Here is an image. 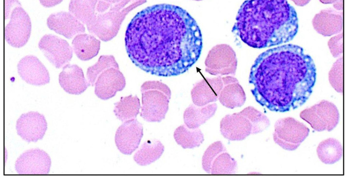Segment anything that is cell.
<instances>
[{
    "instance_id": "13",
    "label": "cell",
    "mask_w": 348,
    "mask_h": 179,
    "mask_svg": "<svg viewBox=\"0 0 348 179\" xmlns=\"http://www.w3.org/2000/svg\"><path fill=\"white\" fill-rule=\"evenodd\" d=\"M17 134L28 143L42 140L47 129L43 114L31 111L22 114L16 122Z\"/></svg>"
},
{
    "instance_id": "7",
    "label": "cell",
    "mask_w": 348,
    "mask_h": 179,
    "mask_svg": "<svg viewBox=\"0 0 348 179\" xmlns=\"http://www.w3.org/2000/svg\"><path fill=\"white\" fill-rule=\"evenodd\" d=\"M300 117L316 131H330L338 124L340 115L335 104L323 100L301 111Z\"/></svg>"
},
{
    "instance_id": "31",
    "label": "cell",
    "mask_w": 348,
    "mask_h": 179,
    "mask_svg": "<svg viewBox=\"0 0 348 179\" xmlns=\"http://www.w3.org/2000/svg\"><path fill=\"white\" fill-rule=\"evenodd\" d=\"M240 113L251 121L252 124V134L261 132L270 126L269 118L252 106L246 107Z\"/></svg>"
},
{
    "instance_id": "20",
    "label": "cell",
    "mask_w": 348,
    "mask_h": 179,
    "mask_svg": "<svg viewBox=\"0 0 348 179\" xmlns=\"http://www.w3.org/2000/svg\"><path fill=\"white\" fill-rule=\"evenodd\" d=\"M315 30L324 36H329L341 32L343 28V17L331 9L321 10L312 19Z\"/></svg>"
},
{
    "instance_id": "10",
    "label": "cell",
    "mask_w": 348,
    "mask_h": 179,
    "mask_svg": "<svg viewBox=\"0 0 348 179\" xmlns=\"http://www.w3.org/2000/svg\"><path fill=\"white\" fill-rule=\"evenodd\" d=\"M38 46L45 57L56 68L69 63L73 57V49L68 42L56 35L45 34L40 39Z\"/></svg>"
},
{
    "instance_id": "2",
    "label": "cell",
    "mask_w": 348,
    "mask_h": 179,
    "mask_svg": "<svg viewBox=\"0 0 348 179\" xmlns=\"http://www.w3.org/2000/svg\"><path fill=\"white\" fill-rule=\"evenodd\" d=\"M316 76L311 57L301 47L287 44L261 53L252 66L249 82L257 103L271 111L283 113L306 102Z\"/></svg>"
},
{
    "instance_id": "39",
    "label": "cell",
    "mask_w": 348,
    "mask_h": 179,
    "mask_svg": "<svg viewBox=\"0 0 348 179\" xmlns=\"http://www.w3.org/2000/svg\"><path fill=\"white\" fill-rule=\"evenodd\" d=\"M339 0H319V1L324 4L334 3Z\"/></svg>"
},
{
    "instance_id": "9",
    "label": "cell",
    "mask_w": 348,
    "mask_h": 179,
    "mask_svg": "<svg viewBox=\"0 0 348 179\" xmlns=\"http://www.w3.org/2000/svg\"><path fill=\"white\" fill-rule=\"evenodd\" d=\"M31 28L28 14L21 5L17 6L12 10L10 21L5 26V40L13 47L21 48L28 42Z\"/></svg>"
},
{
    "instance_id": "27",
    "label": "cell",
    "mask_w": 348,
    "mask_h": 179,
    "mask_svg": "<svg viewBox=\"0 0 348 179\" xmlns=\"http://www.w3.org/2000/svg\"><path fill=\"white\" fill-rule=\"evenodd\" d=\"M316 152L319 159L322 163L331 164L341 159L343 155V148L339 141L330 138L319 143Z\"/></svg>"
},
{
    "instance_id": "1",
    "label": "cell",
    "mask_w": 348,
    "mask_h": 179,
    "mask_svg": "<svg viewBox=\"0 0 348 179\" xmlns=\"http://www.w3.org/2000/svg\"><path fill=\"white\" fill-rule=\"evenodd\" d=\"M125 43L136 66L161 77L186 72L202 49L201 32L195 19L182 7L166 3L137 13L127 27Z\"/></svg>"
},
{
    "instance_id": "5",
    "label": "cell",
    "mask_w": 348,
    "mask_h": 179,
    "mask_svg": "<svg viewBox=\"0 0 348 179\" xmlns=\"http://www.w3.org/2000/svg\"><path fill=\"white\" fill-rule=\"evenodd\" d=\"M142 93L140 116L149 122H160L165 118L169 108L171 92L165 84L156 81L144 82Z\"/></svg>"
},
{
    "instance_id": "12",
    "label": "cell",
    "mask_w": 348,
    "mask_h": 179,
    "mask_svg": "<svg viewBox=\"0 0 348 179\" xmlns=\"http://www.w3.org/2000/svg\"><path fill=\"white\" fill-rule=\"evenodd\" d=\"M143 136L142 124L137 119L127 120L117 129L115 145L122 154L130 155L138 148Z\"/></svg>"
},
{
    "instance_id": "41",
    "label": "cell",
    "mask_w": 348,
    "mask_h": 179,
    "mask_svg": "<svg viewBox=\"0 0 348 179\" xmlns=\"http://www.w3.org/2000/svg\"><path fill=\"white\" fill-rule=\"evenodd\" d=\"M196 0V1H201V0Z\"/></svg>"
},
{
    "instance_id": "29",
    "label": "cell",
    "mask_w": 348,
    "mask_h": 179,
    "mask_svg": "<svg viewBox=\"0 0 348 179\" xmlns=\"http://www.w3.org/2000/svg\"><path fill=\"white\" fill-rule=\"evenodd\" d=\"M237 163L226 151L219 154L212 162L211 174H233L236 173Z\"/></svg>"
},
{
    "instance_id": "17",
    "label": "cell",
    "mask_w": 348,
    "mask_h": 179,
    "mask_svg": "<svg viewBox=\"0 0 348 179\" xmlns=\"http://www.w3.org/2000/svg\"><path fill=\"white\" fill-rule=\"evenodd\" d=\"M224 85L220 76L213 78H205L197 82L191 91L193 104L203 106L216 101Z\"/></svg>"
},
{
    "instance_id": "37",
    "label": "cell",
    "mask_w": 348,
    "mask_h": 179,
    "mask_svg": "<svg viewBox=\"0 0 348 179\" xmlns=\"http://www.w3.org/2000/svg\"><path fill=\"white\" fill-rule=\"evenodd\" d=\"M296 5L299 6H303L307 4L311 0H291Z\"/></svg>"
},
{
    "instance_id": "36",
    "label": "cell",
    "mask_w": 348,
    "mask_h": 179,
    "mask_svg": "<svg viewBox=\"0 0 348 179\" xmlns=\"http://www.w3.org/2000/svg\"><path fill=\"white\" fill-rule=\"evenodd\" d=\"M41 4L47 8L54 7L60 3L63 0H39Z\"/></svg>"
},
{
    "instance_id": "33",
    "label": "cell",
    "mask_w": 348,
    "mask_h": 179,
    "mask_svg": "<svg viewBox=\"0 0 348 179\" xmlns=\"http://www.w3.org/2000/svg\"><path fill=\"white\" fill-rule=\"evenodd\" d=\"M330 83L337 92H343V58L340 57L333 65L329 73Z\"/></svg>"
},
{
    "instance_id": "8",
    "label": "cell",
    "mask_w": 348,
    "mask_h": 179,
    "mask_svg": "<svg viewBox=\"0 0 348 179\" xmlns=\"http://www.w3.org/2000/svg\"><path fill=\"white\" fill-rule=\"evenodd\" d=\"M204 64L205 71L212 75H235L237 59L231 47L227 44H219L210 50Z\"/></svg>"
},
{
    "instance_id": "35",
    "label": "cell",
    "mask_w": 348,
    "mask_h": 179,
    "mask_svg": "<svg viewBox=\"0 0 348 179\" xmlns=\"http://www.w3.org/2000/svg\"><path fill=\"white\" fill-rule=\"evenodd\" d=\"M14 4L21 5L18 0H5V19L8 18L11 8Z\"/></svg>"
},
{
    "instance_id": "26",
    "label": "cell",
    "mask_w": 348,
    "mask_h": 179,
    "mask_svg": "<svg viewBox=\"0 0 348 179\" xmlns=\"http://www.w3.org/2000/svg\"><path fill=\"white\" fill-rule=\"evenodd\" d=\"M113 112L122 122L136 118L141 108L140 99L136 95L122 97L119 101L114 103Z\"/></svg>"
},
{
    "instance_id": "19",
    "label": "cell",
    "mask_w": 348,
    "mask_h": 179,
    "mask_svg": "<svg viewBox=\"0 0 348 179\" xmlns=\"http://www.w3.org/2000/svg\"><path fill=\"white\" fill-rule=\"evenodd\" d=\"M60 86L67 93L80 95L90 86L81 67L76 65L67 64L59 75Z\"/></svg>"
},
{
    "instance_id": "24",
    "label": "cell",
    "mask_w": 348,
    "mask_h": 179,
    "mask_svg": "<svg viewBox=\"0 0 348 179\" xmlns=\"http://www.w3.org/2000/svg\"><path fill=\"white\" fill-rule=\"evenodd\" d=\"M164 150L165 147L160 141L148 140L135 153L133 160L138 165L146 166L159 159Z\"/></svg>"
},
{
    "instance_id": "6",
    "label": "cell",
    "mask_w": 348,
    "mask_h": 179,
    "mask_svg": "<svg viewBox=\"0 0 348 179\" xmlns=\"http://www.w3.org/2000/svg\"><path fill=\"white\" fill-rule=\"evenodd\" d=\"M309 129L293 117L278 119L275 124L273 139L282 148L295 150L308 137Z\"/></svg>"
},
{
    "instance_id": "15",
    "label": "cell",
    "mask_w": 348,
    "mask_h": 179,
    "mask_svg": "<svg viewBox=\"0 0 348 179\" xmlns=\"http://www.w3.org/2000/svg\"><path fill=\"white\" fill-rule=\"evenodd\" d=\"M21 78L28 84L40 86L50 82L49 72L44 65L34 55L22 58L17 65Z\"/></svg>"
},
{
    "instance_id": "14",
    "label": "cell",
    "mask_w": 348,
    "mask_h": 179,
    "mask_svg": "<svg viewBox=\"0 0 348 179\" xmlns=\"http://www.w3.org/2000/svg\"><path fill=\"white\" fill-rule=\"evenodd\" d=\"M126 80L119 68L110 67L105 70L97 77L95 82V95L102 100L114 97L126 86Z\"/></svg>"
},
{
    "instance_id": "40",
    "label": "cell",
    "mask_w": 348,
    "mask_h": 179,
    "mask_svg": "<svg viewBox=\"0 0 348 179\" xmlns=\"http://www.w3.org/2000/svg\"><path fill=\"white\" fill-rule=\"evenodd\" d=\"M103 1H105L106 2L110 3L111 4H115L117 3H118L120 1H121L123 0H102Z\"/></svg>"
},
{
    "instance_id": "32",
    "label": "cell",
    "mask_w": 348,
    "mask_h": 179,
    "mask_svg": "<svg viewBox=\"0 0 348 179\" xmlns=\"http://www.w3.org/2000/svg\"><path fill=\"white\" fill-rule=\"evenodd\" d=\"M226 151L223 144L220 141L211 144L206 149L202 158V167L207 173H210L213 161L220 153Z\"/></svg>"
},
{
    "instance_id": "4",
    "label": "cell",
    "mask_w": 348,
    "mask_h": 179,
    "mask_svg": "<svg viewBox=\"0 0 348 179\" xmlns=\"http://www.w3.org/2000/svg\"><path fill=\"white\" fill-rule=\"evenodd\" d=\"M146 2L147 0H123L113 4L108 11L95 14L86 25L88 31L102 41H109L117 35L129 12Z\"/></svg>"
},
{
    "instance_id": "28",
    "label": "cell",
    "mask_w": 348,
    "mask_h": 179,
    "mask_svg": "<svg viewBox=\"0 0 348 179\" xmlns=\"http://www.w3.org/2000/svg\"><path fill=\"white\" fill-rule=\"evenodd\" d=\"M98 0H71L69 10L75 17L87 25L95 16Z\"/></svg>"
},
{
    "instance_id": "11",
    "label": "cell",
    "mask_w": 348,
    "mask_h": 179,
    "mask_svg": "<svg viewBox=\"0 0 348 179\" xmlns=\"http://www.w3.org/2000/svg\"><path fill=\"white\" fill-rule=\"evenodd\" d=\"M51 160L44 150L38 148L26 150L17 159L15 168L20 175H47L49 173Z\"/></svg>"
},
{
    "instance_id": "16",
    "label": "cell",
    "mask_w": 348,
    "mask_h": 179,
    "mask_svg": "<svg viewBox=\"0 0 348 179\" xmlns=\"http://www.w3.org/2000/svg\"><path fill=\"white\" fill-rule=\"evenodd\" d=\"M220 131L229 141H242L252 134V124L240 112L227 114L220 122Z\"/></svg>"
},
{
    "instance_id": "38",
    "label": "cell",
    "mask_w": 348,
    "mask_h": 179,
    "mask_svg": "<svg viewBox=\"0 0 348 179\" xmlns=\"http://www.w3.org/2000/svg\"><path fill=\"white\" fill-rule=\"evenodd\" d=\"M334 7L339 10H341L343 9V0H339L338 1L334 3L333 4Z\"/></svg>"
},
{
    "instance_id": "23",
    "label": "cell",
    "mask_w": 348,
    "mask_h": 179,
    "mask_svg": "<svg viewBox=\"0 0 348 179\" xmlns=\"http://www.w3.org/2000/svg\"><path fill=\"white\" fill-rule=\"evenodd\" d=\"M217 107L216 103L203 106L190 105L183 113L184 124L190 129L199 128L215 114Z\"/></svg>"
},
{
    "instance_id": "22",
    "label": "cell",
    "mask_w": 348,
    "mask_h": 179,
    "mask_svg": "<svg viewBox=\"0 0 348 179\" xmlns=\"http://www.w3.org/2000/svg\"><path fill=\"white\" fill-rule=\"evenodd\" d=\"M72 44L76 56L81 61H87L97 55L101 42L92 35L80 33L75 36Z\"/></svg>"
},
{
    "instance_id": "25",
    "label": "cell",
    "mask_w": 348,
    "mask_h": 179,
    "mask_svg": "<svg viewBox=\"0 0 348 179\" xmlns=\"http://www.w3.org/2000/svg\"><path fill=\"white\" fill-rule=\"evenodd\" d=\"M173 136L177 144L184 149L199 147L204 140V135L200 129H190L185 124L176 129Z\"/></svg>"
},
{
    "instance_id": "21",
    "label": "cell",
    "mask_w": 348,
    "mask_h": 179,
    "mask_svg": "<svg viewBox=\"0 0 348 179\" xmlns=\"http://www.w3.org/2000/svg\"><path fill=\"white\" fill-rule=\"evenodd\" d=\"M222 78L224 85L218 98L220 102L231 109L243 106L246 101V95L238 80L230 76Z\"/></svg>"
},
{
    "instance_id": "34",
    "label": "cell",
    "mask_w": 348,
    "mask_h": 179,
    "mask_svg": "<svg viewBox=\"0 0 348 179\" xmlns=\"http://www.w3.org/2000/svg\"><path fill=\"white\" fill-rule=\"evenodd\" d=\"M328 46L334 57L340 56L343 53V33L331 38L328 42Z\"/></svg>"
},
{
    "instance_id": "3",
    "label": "cell",
    "mask_w": 348,
    "mask_h": 179,
    "mask_svg": "<svg viewBox=\"0 0 348 179\" xmlns=\"http://www.w3.org/2000/svg\"><path fill=\"white\" fill-rule=\"evenodd\" d=\"M298 29L296 12L286 0H246L232 32L248 46L262 49L292 40Z\"/></svg>"
},
{
    "instance_id": "30",
    "label": "cell",
    "mask_w": 348,
    "mask_h": 179,
    "mask_svg": "<svg viewBox=\"0 0 348 179\" xmlns=\"http://www.w3.org/2000/svg\"><path fill=\"white\" fill-rule=\"evenodd\" d=\"M110 67L119 68L114 57L111 55H101L97 63L87 69V78L90 85L93 86L98 76Z\"/></svg>"
},
{
    "instance_id": "18",
    "label": "cell",
    "mask_w": 348,
    "mask_h": 179,
    "mask_svg": "<svg viewBox=\"0 0 348 179\" xmlns=\"http://www.w3.org/2000/svg\"><path fill=\"white\" fill-rule=\"evenodd\" d=\"M48 27L68 39L85 32L84 25L69 12L61 11L50 15L47 20Z\"/></svg>"
}]
</instances>
